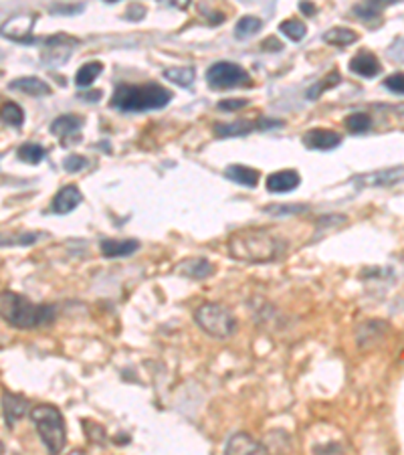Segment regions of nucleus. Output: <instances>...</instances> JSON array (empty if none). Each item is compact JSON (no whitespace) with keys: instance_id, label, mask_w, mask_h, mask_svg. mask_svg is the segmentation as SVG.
<instances>
[{"instance_id":"obj_1","label":"nucleus","mask_w":404,"mask_h":455,"mask_svg":"<svg viewBox=\"0 0 404 455\" xmlns=\"http://www.w3.org/2000/svg\"><path fill=\"white\" fill-rule=\"evenodd\" d=\"M228 253L243 263H273L283 257L285 241L267 229H240L228 237Z\"/></svg>"},{"instance_id":"obj_2","label":"nucleus","mask_w":404,"mask_h":455,"mask_svg":"<svg viewBox=\"0 0 404 455\" xmlns=\"http://www.w3.org/2000/svg\"><path fill=\"white\" fill-rule=\"evenodd\" d=\"M0 314L2 320L18 330H35L49 326L57 318V308L51 303H35L16 291L0 293Z\"/></svg>"},{"instance_id":"obj_3","label":"nucleus","mask_w":404,"mask_h":455,"mask_svg":"<svg viewBox=\"0 0 404 455\" xmlns=\"http://www.w3.org/2000/svg\"><path fill=\"white\" fill-rule=\"evenodd\" d=\"M174 93L166 90L164 85L146 81V83H120L111 93L109 104L114 109L120 111H150V109H162L172 102Z\"/></svg>"},{"instance_id":"obj_4","label":"nucleus","mask_w":404,"mask_h":455,"mask_svg":"<svg viewBox=\"0 0 404 455\" xmlns=\"http://www.w3.org/2000/svg\"><path fill=\"white\" fill-rule=\"evenodd\" d=\"M29 417L49 455H61L67 443V425L63 413L53 405H35L30 407Z\"/></svg>"},{"instance_id":"obj_5","label":"nucleus","mask_w":404,"mask_h":455,"mask_svg":"<svg viewBox=\"0 0 404 455\" xmlns=\"http://www.w3.org/2000/svg\"><path fill=\"white\" fill-rule=\"evenodd\" d=\"M196 326L212 338H228L237 330V318L231 310L216 302L200 303L195 310Z\"/></svg>"},{"instance_id":"obj_6","label":"nucleus","mask_w":404,"mask_h":455,"mask_svg":"<svg viewBox=\"0 0 404 455\" xmlns=\"http://www.w3.org/2000/svg\"><path fill=\"white\" fill-rule=\"evenodd\" d=\"M207 83L210 85V90H233V87L251 85V75L237 63L216 61L207 71Z\"/></svg>"},{"instance_id":"obj_7","label":"nucleus","mask_w":404,"mask_h":455,"mask_svg":"<svg viewBox=\"0 0 404 455\" xmlns=\"http://www.w3.org/2000/svg\"><path fill=\"white\" fill-rule=\"evenodd\" d=\"M281 126H283V120H269V118H259L257 121L237 120L228 121V123H216V126H214V136H247V134H251L253 130H273V128H281Z\"/></svg>"},{"instance_id":"obj_8","label":"nucleus","mask_w":404,"mask_h":455,"mask_svg":"<svg viewBox=\"0 0 404 455\" xmlns=\"http://www.w3.org/2000/svg\"><path fill=\"white\" fill-rule=\"evenodd\" d=\"M404 182V164L400 166L382 168L366 174H356L352 176V184L356 188H370V186H394Z\"/></svg>"},{"instance_id":"obj_9","label":"nucleus","mask_w":404,"mask_h":455,"mask_svg":"<svg viewBox=\"0 0 404 455\" xmlns=\"http://www.w3.org/2000/svg\"><path fill=\"white\" fill-rule=\"evenodd\" d=\"M301 142L310 150L328 152L338 148L342 144V136L338 132H333V130H328V128H314V130H307L303 134Z\"/></svg>"},{"instance_id":"obj_10","label":"nucleus","mask_w":404,"mask_h":455,"mask_svg":"<svg viewBox=\"0 0 404 455\" xmlns=\"http://www.w3.org/2000/svg\"><path fill=\"white\" fill-rule=\"evenodd\" d=\"M25 415H30L29 401L20 394L2 391V417H4L6 427H13Z\"/></svg>"},{"instance_id":"obj_11","label":"nucleus","mask_w":404,"mask_h":455,"mask_svg":"<svg viewBox=\"0 0 404 455\" xmlns=\"http://www.w3.org/2000/svg\"><path fill=\"white\" fill-rule=\"evenodd\" d=\"M83 200V195L81 190L77 188L75 184H67L63 186L59 193L53 197V202H51V211L55 214H69V212L77 209Z\"/></svg>"},{"instance_id":"obj_12","label":"nucleus","mask_w":404,"mask_h":455,"mask_svg":"<svg viewBox=\"0 0 404 455\" xmlns=\"http://www.w3.org/2000/svg\"><path fill=\"white\" fill-rule=\"evenodd\" d=\"M261 449V443L255 439L253 435L245 433V431H237L233 433L225 443V455H257Z\"/></svg>"},{"instance_id":"obj_13","label":"nucleus","mask_w":404,"mask_h":455,"mask_svg":"<svg viewBox=\"0 0 404 455\" xmlns=\"http://www.w3.org/2000/svg\"><path fill=\"white\" fill-rule=\"evenodd\" d=\"M85 120L81 116H75V114H65V116H59L57 120L51 121V134L57 136L63 142L67 144V138H73V134L79 136L81 128H83Z\"/></svg>"},{"instance_id":"obj_14","label":"nucleus","mask_w":404,"mask_h":455,"mask_svg":"<svg viewBox=\"0 0 404 455\" xmlns=\"http://www.w3.org/2000/svg\"><path fill=\"white\" fill-rule=\"evenodd\" d=\"M350 71L352 73H356L360 77H366V79H372L380 73V69H382V65H380V61L376 57L374 53H370V51H360L356 53L352 61H350Z\"/></svg>"},{"instance_id":"obj_15","label":"nucleus","mask_w":404,"mask_h":455,"mask_svg":"<svg viewBox=\"0 0 404 455\" xmlns=\"http://www.w3.org/2000/svg\"><path fill=\"white\" fill-rule=\"evenodd\" d=\"M140 249V241L135 239H104L99 243V251L104 257H130Z\"/></svg>"},{"instance_id":"obj_16","label":"nucleus","mask_w":404,"mask_h":455,"mask_svg":"<svg viewBox=\"0 0 404 455\" xmlns=\"http://www.w3.org/2000/svg\"><path fill=\"white\" fill-rule=\"evenodd\" d=\"M301 176L298 170H277L267 176V190L269 193H291L300 186Z\"/></svg>"},{"instance_id":"obj_17","label":"nucleus","mask_w":404,"mask_h":455,"mask_svg":"<svg viewBox=\"0 0 404 455\" xmlns=\"http://www.w3.org/2000/svg\"><path fill=\"white\" fill-rule=\"evenodd\" d=\"M214 267L209 259H184L182 263H178L176 273H180L182 277H190V279H207L209 275H212Z\"/></svg>"},{"instance_id":"obj_18","label":"nucleus","mask_w":404,"mask_h":455,"mask_svg":"<svg viewBox=\"0 0 404 455\" xmlns=\"http://www.w3.org/2000/svg\"><path fill=\"white\" fill-rule=\"evenodd\" d=\"M13 91H20V93H27L32 97H41V95H49L51 93V85L39 79V77H18L15 81H11L8 85Z\"/></svg>"},{"instance_id":"obj_19","label":"nucleus","mask_w":404,"mask_h":455,"mask_svg":"<svg viewBox=\"0 0 404 455\" xmlns=\"http://www.w3.org/2000/svg\"><path fill=\"white\" fill-rule=\"evenodd\" d=\"M225 176L231 182L235 184H240V186H247V188H255L259 184V170L249 166H243V164H231V166L225 168Z\"/></svg>"},{"instance_id":"obj_20","label":"nucleus","mask_w":404,"mask_h":455,"mask_svg":"<svg viewBox=\"0 0 404 455\" xmlns=\"http://www.w3.org/2000/svg\"><path fill=\"white\" fill-rule=\"evenodd\" d=\"M322 39H324L328 45L348 47V45H354V43L360 39V35L356 32V30L345 29V27H333V29L326 30Z\"/></svg>"},{"instance_id":"obj_21","label":"nucleus","mask_w":404,"mask_h":455,"mask_svg":"<svg viewBox=\"0 0 404 455\" xmlns=\"http://www.w3.org/2000/svg\"><path fill=\"white\" fill-rule=\"evenodd\" d=\"M102 71H104V65L99 63V61H91V63H85L83 67H79V71H77L75 75V85L77 87H90L91 83L97 79V77L102 75Z\"/></svg>"},{"instance_id":"obj_22","label":"nucleus","mask_w":404,"mask_h":455,"mask_svg":"<svg viewBox=\"0 0 404 455\" xmlns=\"http://www.w3.org/2000/svg\"><path fill=\"white\" fill-rule=\"evenodd\" d=\"M261 29H263V20L259 16H243V18H239V23L235 25V39L245 41V39L257 35Z\"/></svg>"},{"instance_id":"obj_23","label":"nucleus","mask_w":404,"mask_h":455,"mask_svg":"<svg viewBox=\"0 0 404 455\" xmlns=\"http://www.w3.org/2000/svg\"><path fill=\"white\" fill-rule=\"evenodd\" d=\"M164 77L180 87H192L196 79V69L195 67H170L164 71Z\"/></svg>"},{"instance_id":"obj_24","label":"nucleus","mask_w":404,"mask_h":455,"mask_svg":"<svg viewBox=\"0 0 404 455\" xmlns=\"http://www.w3.org/2000/svg\"><path fill=\"white\" fill-rule=\"evenodd\" d=\"M16 156H18V160H23V162H27V164H39L41 160H45L47 150L41 146V144H23L18 150H16Z\"/></svg>"},{"instance_id":"obj_25","label":"nucleus","mask_w":404,"mask_h":455,"mask_svg":"<svg viewBox=\"0 0 404 455\" xmlns=\"http://www.w3.org/2000/svg\"><path fill=\"white\" fill-rule=\"evenodd\" d=\"M390 4H392V0H388L386 4H380V2H376V0L360 2V4H356V6L352 8V13L358 16L360 20H372V18H378L380 13H382V8H386Z\"/></svg>"},{"instance_id":"obj_26","label":"nucleus","mask_w":404,"mask_h":455,"mask_svg":"<svg viewBox=\"0 0 404 455\" xmlns=\"http://www.w3.org/2000/svg\"><path fill=\"white\" fill-rule=\"evenodd\" d=\"M340 83H342V75H340L338 71H331V73H328L322 81H317L314 87L307 90V99H310V102H315L322 93H326V91L336 87V85H340Z\"/></svg>"},{"instance_id":"obj_27","label":"nucleus","mask_w":404,"mask_h":455,"mask_svg":"<svg viewBox=\"0 0 404 455\" xmlns=\"http://www.w3.org/2000/svg\"><path fill=\"white\" fill-rule=\"evenodd\" d=\"M310 211V205H300V202H293V205H281V202H273L263 207V212L273 214V217H289V214H300V212Z\"/></svg>"},{"instance_id":"obj_28","label":"nucleus","mask_w":404,"mask_h":455,"mask_svg":"<svg viewBox=\"0 0 404 455\" xmlns=\"http://www.w3.org/2000/svg\"><path fill=\"white\" fill-rule=\"evenodd\" d=\"M344 123L350 134H364V132H368L372 128V118L368 114H360L358 111V114H350Z\"/></svg>"},{"instance_id":"obj_29","label":"nucleus","mask_w":404,"mask_h":455,"mask_svg":"<svg viewBox=\"0 0 404 455\" xmlns=\"http://www.w3.org/2000/svg\"><path fill=\"white\" fill-rule=\"evenodd\" d=\"M279 30L283 32L285 37H289L291 41H295V43L303 41V39H305V35H307V27H305V23L295 20V18L283 20V23L279 25Z\"/></svg>"},{"instance_id":"obj_30","label":"nucleus","mask_w":404,"mask_h":455,"mask_svg":"<svg viewBox=\"0 0 404 455\" xmlns=\"http://www.w3.org/2000/svg\"><path fill=\"white\" fill-rule=\"evenodd\" d=\"M2 121L13 126V128H20L25 123V111L23 107L15 104V102H6L2 106Z\"/></svg>"},{"instance_id":"obj_31","label":"nucleus","mask_w":404,"mask_h":455,"mask_svg":"<svg viewBox=\"0 0 404 455\" xmlns=\"http://www.w3.org/2000/svg\"><path fill=\"white\" fill-rule=\"evenodd\" d=\"M87 166H90V160L85 156H81V154H69V156L63 158V168L69 174H77V172H81L83 168Z\"/></svg>"},{"instance_id":"obj_32","label":"nucleus","mask_w":404,"mask_h":455,"mask_svg":"<svg viewBox=\"0 0 404 455\" xmlns=\"http://www.w3.org/2000/svg\"><path fill=\"white\" fill-rule=\"evenodd\" d=\"M43 233H18L15 237L11 239H2L4 245H20V247H27V245H32L37 239H41Z\"/></svg>"},{"instance_id":"obj_33","label":"nucleus","mask_w":404,"mask_h":455,"mask_svg":"<svg viewBox=\"0 0 404 455\" xmlns=\"http://www.w3.org/2000/svg\"><path fill=\"white\" fill-rule=\"evenodd\" d=\"M384 87L396 95H404V73H392L384 79Z\"/></svg>"},{"instance_id":"obj_34","label":"nucleus","mask_w":404,"mask_h":455,"mask_svg":"<svg viewBox=\"0 0 404 455\" xmlns=\"http://www.w3.org/2000/svg\"><path fill=\"white\" fill-rule=\"evenodd\" d=\"M247 106H249V99L239 97V99H223V102L219 104V109H223V111H235V109H240V107Z\"/></svg>"},{"instance_id":"obj_35","label":"nucleus","mask_w":404,"mask_h":455,"mask_svg":"<svg viewBox=\"0 0 404 455\" xmlns=\"http://www.w3.org/2000/svg\"><path fill=\"white\" fill-rule=\"evenodd\" d=\"M85 431H87V435H90L91 439L99 441V443H105V431L97 423L85 421Z\"/></svg>"},{"instance_id":"obj_36","label":"nucleus","mask_w":404,"mask_h":455,"mask_svg":"<svg viewBox=\"0 0 404 455\" xmlns=\"http://www.w3.org/2000/svg\"><path fill=\"white\" fill-rule=\"evenodd\" d=\"M49 11H51L53 15H55V13H57V15H63V13H65V15H75V13H81V11H83V4H77V6H71V4H69V6H63V4H57V6H55V4H53V6H49Z\"/></svg>"},{"instance_id":"obj_37","label":"nucleus","mask_w":404,"mask_h":455,"mask_svg":"<svg viewBox=\"0 0 404 455\" xmlns=\"http://www.w3.org/2000/svg\"><path fill=\"white\" fill-rule=\"evenodd\" d=\"M77 97H79V99H83V102H93V104H95V102H99V99H102V91H90V93H79Z\"/></svg>"},{"instance_id":"obj_38","label":"nucleus","mask_w":404,"mask_h":455,"mask_svg":"<svg viewBox=\"0 0 404 455\" xmlns=\"http://www.w3.org/2000/svg\"><path fill=\"white\" fill-rule=\"evenodd\" d=\"M263 49H267V51H273V53H277V51H281L283 47H281V43L275 39V37H271V39H267L265 43H263Z\"/></svg>"},{"instance_id":"obj_39","label":"nucleus","mask_w":404,"mask_h":455,"mask_svg":"<svg viewBox=\"0 0 404 455\" xmlns=\"http://www.w3.org/2000/svg\"><path fill=\"white\" fill-rule=\"evenodd\" d=\"M300 11L303 15H314L315 6L314 4H310V2H300Z\"/></svg>"},{"instance_id":"obj_40","label":"nucleus","mask_w":404,"mask_h":455,"mask_svg":"<svg viewBox=\"0 0 404 455\" xmlns=\"http://www.w3.org/2000/svg\"><path fill=\"white\" fill-rule=\"evenodd\" d=\"M69 455H83V454H81V451H71Z\"/></svg>"}]
</instances>
